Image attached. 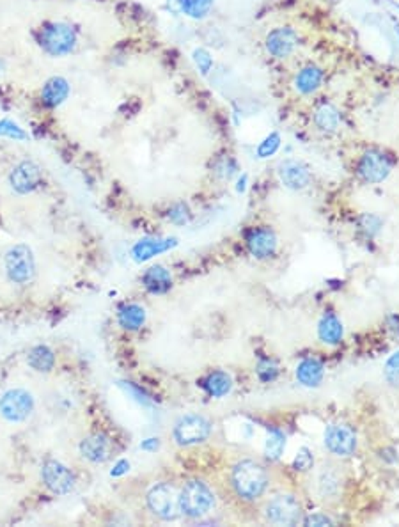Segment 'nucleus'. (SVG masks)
Wrapping results in <instances>:
<instances>
[{"label":"nucleus","mask_w":399,"mask_h":527,"mask_svg":"<svg viewBox=\"0 0 399 527\" xmlns=\"http://www.w3.org/2000/svg\"><path fill=\"white\" fill-rule=\"evenodd\" d=\"M225 486L240 506L256 508L274 488V473L261 458L241 457L227 467Z\"/></svg>","instance_id":"nucleus-1"},{"label":"nucleus","mask_w":399,"mask_h":527,"mask_svg":"<svg viewBox=\"0 0 399 527\" xmlns=\"http://www.w3.org/2000/svg\"><path fill=\"white\" fill-rule=\"evenodd\" d=\"M348 469L345 460L327 457L309 470V488L314 501L325 510H337L345 501Z\"/></svg>","instance_id":"nucleus-2"},{"label":"nucleus","mask_w":399,"mask_h":527,"mask_svg":"<svg viewBox=\"0 0 399 527\" xmlns=\"http://www.w3.org/2000/svg\"><path fill=\"white\" fill-rule=\"evenodd\" d=\"M256 511L259 515V520L266 526L291 527L302 524L305 517V504L296 490L272 488L256 506Z\"/></svg>","instance_id":"nucleus-3"},{"label":"nucleus","mask_w":399,"mask_h":527,"mask_svg":"<svg viewBox=\"0 0 399 527\" xmlns=\"http://www.w3.org/2000/svg\"><path fill=\"white\" fill-rule=\"evenodd\" d=\"M216 495L203 477H190L179 486V513L188 520H203L213 513Z\"/></svg>","instance_id":"nucleus-4"},{"label":"nucleus","mask_w":399,"mask_h":527,"mask_svg":"<svg viewBox=\"0 0 399 527\" xmlns=\"http://www.w3.org/2000/svg\"><path fill=\"white\" fill-rule=\"evenodd\" d=\"M146 506L154 519L172 522L179 519V488L171 481L154 483L146 494Z\"/></svg>","instance_id":"nucleus-5"},{"label":"nucleus","mask_w":399,"mask_h":527,"mask_svg":"<svg viewBox=\"0 0 399 527\" xmlns=\"http://www.w3.org/2000/svg\"><path fill=\"white\" fill-rule=\"evenodd\" d=\"M213 424L201 414H185L176 421L172 428V439L179 448L204 444L212 437Z\"/></svg>","instance_id":"nucleus-6"},{"label":"nucleus","mask_w":399,"mask_h":527,"mask_svg":"<svg viewBox=\"0 0 399 527\" xmlns=\"http://www.w3.org/2000/svg\"><path fill=\"white\" fill-rule=\"evenodd\" d=\"M4 272L14 284H29L32 281L36 275V259L29 245L17 243L6 250Z\"/></svg>","instance_id":"nucleus-7"},{"label":"nucleus","mask_w":399,"mask_h":527,"mask_svg":"<svg viewBox=\"0 0 399 527\" xmlns=\"http://www.w3.org/2000/svg\"><path fill=\"white\" fill-rule=\"evenodd\" d=\"M39 45L46 54L54 57H63L73 52L76 45V32L73 27L63 23V21H54L48 23L39 32Z\"/></svg>","instance_id":"nucleus-8"},{"label":"nucleus","mask_w":399,"mask_h":527,"mask_svg":"<svg viewBox=\"0 0 399 527\" xmlns=\"http://www.w3.org/2000/svg\"><path fill=\"white\" fill-rule=\"evenodd\" d=\"M325 448L330 453V457L346 458L354 457L358 448V437L351 426L345 423H334L327 426L323 437Z\"/></svg>","instance_id":"nucleus-9"},{"label":"nucleus","mask_w":399,"mask_h":527,"mask_svg":"<svg viewBox=\"0 0 399 527\" xmlns=\"http://www.w3.org/2000/svg\"><path fill=\"white\" fill-rule=\"evenodd\" d=\"M34 410V398L25 389H9L0 398V414L9 423H23Z\"/></svg>","instance_id":"nucleus-10"},{"label":"nucleus","mask_w":399,"mask_h":527,"mask_svg":"<svg viewBox=\"0 0 399 527\" xmlns=\"http://www.w3.org/2000/svg\"><path fill=\"white\" fill-rule=\"evenodd\" d=\"M41 479L45 486L55 495H66L75 488V476L66 465L59 460H46L41 465Z\"/></svg>","instance_id":"nucleus-11"},{"label":"nucleus","mask_w":399,"mask_h":527,"mask_svg":"<svg viewBox=\"0 0 399 527\" xmlns=\"http://www.w3.org/2000/svg\"><path fill=\"white\" fill-rule=\"evenodd\" d=\"M392 169L391 158L378 150H369L358 160L357 172L366 183H382L389 178Z\"/></svg>","instance_id":"nucleus-12"},{"label":"nucleus","mask_w":399,"mask_h":527,"mask_svg":"<svg viewBox=\"0 0 399 527\" xmlns=\"http://www.w3.org/2000/svg\"><path fill=\"white\" fill-rule=\"evenodd\" d=\"M300 36L291 27H277L266 36L265 46L268 54L277 59H286L298 48Z\"/></svg>","instance_id":"nucleus-13"},{"label":"nucleus","mask_w":399,"mask_h":527,"mask_svg":"<svg viewBox=\"0 0 399 527\" xmlns=\"http://www.w3.org/2000/svg\"><path fill=\"white\" fill-rule=\"evenodd\" d=\"M247 249L258 259H268L277 250V237L272 228H254L247 237Z\"/></svg>","instance_id":"nucleus-14"},{"label":"nucleus","mask_w":399,"mask_h":527,"mask_svg":"<svg viewBox=\"0 0 399 527\" xmlns=\"http://www.w3.org/2000/svg\"><path fill=\"white\" fill-rule=\"evenodd\" d=\"M39 181H41V170L38 163L34 162H21L9 175V185L18 194H29L38 187Z\"/></svg>","instance_id":"nucleus-15"},{"label":"nucleus","mask_w":399,"mask_h":527,"mask_svg":"<svg viewBox=\"0 0 399 527\" xmlns=\"http://www.w3.org/2000/svg\"><path fill=\"white\" fill-rule=\"evenodd\" d=\"M112 444L103 433H92L80 442V455L92 464H103L110 458Z\"/></svg>","instance_id":"nucleus-16"},{"label":"nucleus","mask_w":399,"mask_h":527,"mask_svg":"<svg viewBox=\"0 0 399 527\" xmlns=\"http://www.w3.org/2000/svg\"><path fill=\"white\" fill-rule=\"evenodd\" d=\"M279 178L284 183V187L291 190H302L311 185V170L296 160H286L279 166Z\"/></svg>","instance_id":"nucleus-17"},{"label":"nucleus","mask_w":399,"mask_h":527,"mask_svg":"<svg viewBox=\"0 0 399 527\" xmlns=\"http://www.w3.org/2000/svg\"><path fill=\"white\" fill-rule=\"evenodd\" d=\"M70 96V82L63 77H52L41 89V100L46 107H59Z\"/></svg>","instance_id":"nucleus-18"},{"label":"nucleus","mask_w":399,"mask_h":527,"mask_svg":"<svg viewBox=\"0 0 399 527\" xmlns=\"http://www.w3.org/2000/svg\"><path fill=\"white\" fill-rule=\"evenodd\" d=\"M142 283L150 293L162 295L172 288V275L163 266H151L150 270L142 275Z\"/></svg>","instance_id":"nucleus-19"},{"label":"nucleus","mask_w":399,"mask_h":527,"mask_svg":"<svg viewBox=\"0 0 399 527\" xmlns=\"http://www.w3.org/2000/svg\"><path fill=\"white\" fill-rule=\"evenodd\" d=\"M323 70L316 64H309L304 70L298 71V75L295 79V88L296 91L302 92V95H312V92L320 89L321 82H323Z\"/></svg>","instance_id":"nucleus-20"},{"label":"nucleus","mask_w":399,"mask_h":527,"mask_svg":"<svg viewBox=\"0 0 399 527\" xmlns=\"http://www.w3.org/2000/svg\"><path fill=\"white\" fill-rule=\"evenodd\" d=\"M325 368L320 361L316 359H305L296 368V378L300 384H304L305 387H316L320 386L323 380Z\"/></svg>","instance_id":"nucleus-21"},{"label":"nucleus","mask_w":399,"mask_h":527,"mask_svg":"<svg viewBox=\"0 0 399 527\" xmlns=\"http://www.w3.org/2000/svg\"><path fill=\"white\" fill-rule=\"evenodd\" d=\"M117 321L126 330H139L146 324V309L139 304H126L117 312Z\"/></svg>","instance_id":"nucleus-22"},{"label":"nucleus","mask_w":399,"mask_h":527,"mask_svg":"<svg viewBox=\"0 0 399 527\" xmlns=\"http://www.w3.org/2000/svg\"><path fill=\"white\" fill-rule=\"evenodd\" d=\"M318 336L323 343H329V345H337L341 343L342 336H345V328L342 324L339 321L336 315H325L321 318L320 325H318Z\"/></svg>","instance_id":"nucleus-23"},{"label":"nucleus","mask_w":399,"mask_h":527,"mask_svg":"<svg viewBox=\"0 0 399 527\" xmlns=\"http://www.w3.org/2000/svg\"><path fill=\"white\" fill-rule=\"evenodd\" d=\"M203 387L212 398H224L233 389V378L225 371H213L204 378Z\"/></svg>","instance_id":"nucleus-24"},{"label":"nucleus","mask_w":399,"mask_h":527,"mask_svg":"<svg viewBox=\"0 0 399 527\" xmlns=\"http://www.w3.org/2000/svg\"><path fill=\"white\" fill-rule=\"evenodd\" d=\"M27 362H29V366L34 371H38V373H48V371L54 370L55 353L52 352L48 346L38 345V346H34V348L29 352Z\"/></svg>","instance_id":"nucleus-25"},{"label":"nucleus","mask_w":399,"mask_h":527,"mask_svg":"<svg viewBox=\"0 0 399 527\" xmlns=\"http://www.w3.org/2000/svg\"><path fill=\"white\" fill-rule=\"evenodd\" d=\"M339 112H337V108L330 103H323L316 108V112H314V125L325 133H334L337 128H339Z\"/></svg>","instance_id":"nucleus-26"},{"label":"nucleus","mask_w":399,"mask_h":527,"mask_svg":"<svg viewBox=\"0 0 399 527\" xmlns=\"http://www.w3.org/2000/svg\"><path fill=\"white\" fill-rule=\"evenodd\" d=\"M178 11L190 18H204L212 11L213 0H171Z\"/></svg>","instance_id":"nucleus-27"},{"label":"nucleus","mask_w":399,"mask_h":527,"mask_svg":"<svg viewBox=\"0 0 399 527\" xmlns=\"http://www.w3.org/2000/svg\"><path fill=\"white\" fill-rule=\"evenodd\" d=\"M172 240H142L133 247V256L137 261H144L150 259L151 256L163 252L171 247Z\"/></svg>","instance_id":"nucleus-28"},{"label":"nucleus","mask_w":399,"mask_h":527,"mask_svg":"<svg viewBox=\"0 0 399 527\" xmlns=\"http://www.w3.org/2000/svg\"><path fill=\"white\" fill-rule=\"evenodd\" d=\"M286 448V435L280 430H270L265 442V453L270 460H277Z\"/></svg>","instance_id":"nucleus-29"},{"label":"nucleus","mask_w":399,"mask_h":527,"mask_svg":"<svg viewBox=\"0 0 399 527\" xmlns=\"http://www.w3.org/2000/svg\"><path fill=\"white\" fill-rule=\"evenodd\" d=\"M0 137L14 139V141H27V139H29V133L23 128H20L14 121L2 119L0 121Z\"/></svg>","instance_id":"nucleus-30"},{"label":"nucleus","mask_w":399,"mask_h":527,"mask_svg":"<svg viewBox=\"0 0 399 527\" xmlns=\"http://www.w3.org/2000/svg\"><path fill=\"white\" fill-rule=\"evenodd\" d=\"M302 524H304V526H334L336 520L330 517L329 511H316V513L312 515L305 513Z\"/></svg>","instance_id":"nucleus-31"},{"label":"nucleus","mask_w":399,"mask_h":527,"mask_svg":"<svg viewBox=\"0 0 399 527\" xmlns=\"http://www.w3.org/2000/svg\"><path fill=\"white\" fill-rule=\"evenodd\" d=\"M280 144V137H279V133H272L270 137H266L265 141L259 144L258 148V155L261 158H266V157H270V155H274L275 151H277V148H279Z\"/></svg>","instance_id":"nucleus-32"},{"label":"nucleus","mask_w":399,"mask_h":527,"mask_svg":"<svg viewBox=\"0 0 399 527\" xmlns=\"http://www.w3.org/2000/svg\"><path fill=\"white\" fill-rule=\"evenodd\" d=\"M293 467L300 473H309V470L314 467V460H312V455L309 449H300V453L293 460Z\"/></svg>","instance_id":"nucleus-33"},{"label":"nucleus","mask_w":399,"mask_h":527,"mask_svg":"<svg viewBox=\"0 0 399 527\" xmlns=\"http://www.w3.org/2000/svg\"><path fill=\"white\" fill-rule=\"evenodd\" d=\"M194 61H196V64L199 66V70L203 71L204 75L208 73L209 68H212L213 64V59L209 57L208 52L203 50V48H201V50H196V54H194Z\"/></svg>","instance_id":"nucleus-34"},{"label":"nucleus","mask_w":399,"mask_h":527,"mask_svg":"<svg viewBox=\"0 0 399 527\" xmlns=\"http://www.w3.org/2000/svg\"><path fill=\"white\" fill-rule=\"evenodd\" d=\"M389 368H394V370H396V368H399V353H396L394 357H392L391 361H389Z\"/></svg>","instance_id":"nucleus-35"},{"label":"nucleus","mask_w":399,"mask_h":527,"mask_svg":"<svg viewBox=\"0 0 399 527\" xmlns=\"http://www.w3.org/2000/svg\"><path fill=\"white\" fill-rule=\"evenodd\" d=\"M4 71H6V63L0 59V77L4 75Z\"/></svg>","instance_id":"nucleus-36"},{"label":"nucleus","mask_w":399,"mask_h":527,"mask_svg":"<svg viewBox=\"0 0 399 527\" xmlns=\"http://www.w3.org/2000/svg\"><path fill=\"white\" fill-rule=\"evenodd\" d=\"M398 34H399V29H398Z\"/></svg>","instance_id":"nucleus-37"}]
</instances>
